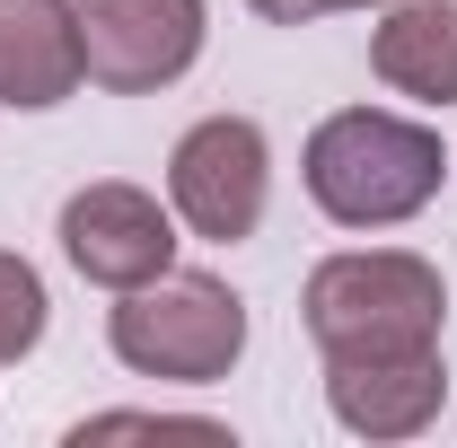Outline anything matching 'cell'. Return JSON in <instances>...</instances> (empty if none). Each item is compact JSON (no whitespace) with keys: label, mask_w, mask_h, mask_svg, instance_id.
Listing matches in <instances>:
<instances>
[{"label":"cell","mask_w":457,"mask_h":448,"mask_svg":"<svg viewBox=\"0 0 457 448\" xmlns=\"http://www.w3.org/2000/svg\"><path fill=\"white\" fill-rule=\"evenodd\" d=\"M299 308L326 361H404V352H440L449 290H440V264L404 246H370V255H326Z\"/></svg>","instance_id":"cell-1"},{"label":"cell","mask_w":457,"mask_h":448,"mask_svg":"<svg viewBox=\"0 0 457 448\" xmlns=\"http://www.w3.org/2000/svg\"><path fill=\"white\" fill-rule=\"evenodd\" d=\"M440 168H449L440 132L431 123H404V114H378V106H343L308 132V194L343 228L413 220L440 194Z\"/></svg>","instance_id":"cell-2"},{"label":"cell","mask_w":457,"mask_h":448,"mask_svg":"<svg viewBox=\"0 0 457 448\" xmlns=\"http://www.w3.org/2000/svg\"><path fill=\"white\" fill-rule=\"evenodd\" d=\"M106 343L132 378H176V387H212L246 352V299L212 273H159L123 290L106 317Z\"/></svg>","instance_id":"cell-3"},{"label":"cell","mask_w":457,"mask_h":448,"mask_svg":"<svg viewBox=\"0 0 457 448\" xmlns=\"http://www.w3.org/2000/svg\"><path fill=\"white\" fill-rule=\"evenodd\" d=\"M264 185H273V159H264V132L246 114H203L168 159V194L176 220L212 246H237L264 220Z\"/></svg>","instance_id":"cell-4"},{"label":"cell","mask_w":457,"mask_h":448,"mask_svg":"<svg viewBox=\"0 0 457 448\" xmlns=\"http://www.w3.org/2000/svg\"><path fill=\"white\" fill-rule=\"evenodd\" d=\"M88 79L114 97H150L194 71L203 54V0H71Z\"/></svg>","instance_id":"cell-5"},{"label":"cell","mask_w":457,"mask_h":448,"mask_svg":"<svg viewBox=\"0 0 457 448\" xmlns=\"http://www.w3.org/2000/svg\"><path fill=\"white\" fill-rule=\"evenodd\" d=\"M62 255L97 290H141L176 264V220L159 212V194L106 176V185H79L62 203Z\"/></svg>","instance_id":"cell-6"},{"label":"cell","mask_w":457,"mask_h":448,"mask_svg":"<svg viewBox=\"0 0 457 448\" xmlns=\"http://www.w3.org/2000/svg\"><path fill=\"white\" fill-rule=\"evenodd\" d=\"M88 79L71 0H0V106L45 114Z\"/></svg>","instance_id":"cell-7"},{"label":"cell","mask_w":457,"mask_h":448,"mask_svg":"<svg viewBox=\"0 0 457 448\" xmlns=\"http://www.w3.org/2000/svg\"><path fill=\"white\" fill-rule=\"evenodd\" d=\"M440 352H404V361H326V404L343 431L361 440H413L440 413Z\"/></svg>","instance_id":"cell-8"},{"label":"cell","mask_w":457,"mask_h":448,"mask_svg":"<svg viewBox=\"0 0 457 448\" xmlns=\"http://www.w3.org/2000/svg\"><path fill=\"white\" fill-rule=\"evenodd\" d=\"M370 71L396 97L457 106V0H396L370 36Z\"/></svg>","instance_id":"cell-9"},{"label":"cell","mask_w":457,"mask_h":448,"mask_svg":"<svg viewBox=\"0 0 457 448\" xmlns=\"http://www.w3.org/2000/svg\"><path fill=\"white\" fill-rule=\"evenodd\" d=\"M45 343V281L27 255H0V361H27Z\"/></svg>","instance_id":"cell-10"},{"label":"cell","mask_w":457,"mask_h":448,"mask_svg":"<svg viewBox=\"0 0 457 448\" xmlns=\"http://www.w3.org/2000/svg\"><path fill=\"white\" fill-rule=\"evenodd\" d=\"M71 440H79V448H88V440H203V448H220L228 431L203 422V413H88Z\"/></svg>","instance_id":"cell-11"},{"label":"cell","mask_w":457,"mask_h":448,"mask_svg":"<svg viewBox=\"0 0 457 448\" xmlns=\"http://www.w3.org/2000/svg\"><path fill=\"white\" fill-rule=\"evenodd\" d=\"M255 18H273V27H308V18H326L335 0H246Z\"/></svg>","instance_id":"cell-12"},{"label":"cell","mask_w":457,"mask_h":448,"mask_svg":"<svg viewBox=\"0 0 457 448\" xmlns=\"http://www.w3.org/2000/svg\"><path fill=\"white\" fill-rule=\"evenodd\" d=\"M335 9H370V0H335Z\"/></svg>","instance_id":"cell-13"}]
</instances>
